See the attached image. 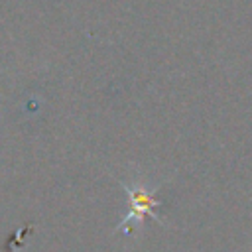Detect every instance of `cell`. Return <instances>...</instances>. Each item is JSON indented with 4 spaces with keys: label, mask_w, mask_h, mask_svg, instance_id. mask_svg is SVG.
Returning a JSON list of instances; mask_svg holds the SVG:
<instances>
[{
    "label": "cell",
    "mask_w": 252,
    "mask_h": 252,
    "mask_svg": "<svg viewBox=\"0 0 252 252\" xmlns=\"http://www.w3.org/2000/svg\"><path fill=\"white\" fill-rule=\"evenodd\" d=\"M128 193H130V197H132V211H130V215L126 217V220H124L120 226H124V224H126V222H130L132 219H134V220H140L144 215H150V217H154V219H156L154 207L158 205V201L154 199V195H152V193H140V191L132 193L130 189H128Z\"/></svg>",
    "instance_id": "1"
}]
</instances>
